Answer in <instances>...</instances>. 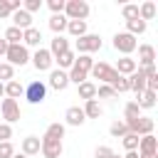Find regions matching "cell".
<instances>
[{
  "label": "cell",
  "mask_w": 158,
  "mask_h": 158,
  "mask_svg": "<svg viewBox=\"0 0 158 158\" xmlns=\"http://www.w3.org/2000/svg\"><path fill=\"white\" fill-rule=\"evenodd\" d=\"M62 15L67 20H84L86 22V17H89V2L86 0H67Z\"/></svg>",
  "instance_id": "cell-1"
},
{
  "label": "cell",
  "mask_w": 158,
  "mask_h": 158,
  "mask_svg": "<svg viewBox=\"0 0 158 158\" xmlns=\"http://www.w3.org/2000/svg\"><path fill=\"white\" fill-rule=\"evenodd\" d=\"M32 106H37V104H42L44 99H47V84L44 81H40V79H35V81H30L27 86H25V94H22Z\"/></svg>",
  "instance_id": "cell-2"
},
{
  "label": "cell",
  "mask_w": 158,
  "mask_h": 158,
  "mask_svg": "<svg viewBox=\"0 0 158 158\" xmlns=\"http://www.w3.org/2000/svg\"><path fill=\"white\" fill-rule=\"evenodd\" d=\"M5 59L10 67H22L30 62V52L25 44H7V52H5Z\"/></svg>",
  "instance_id": "cell-3"
},
{
  "label": "cell",
  "mask_w": 158,
  "mask_h": 158,
  "mask_svg": "<svg viewBox=\"0 0 158 158\" xmlns=\"http://www.w3.org/2000/svg\"><path fill=\"white\" fill-rule=\"evenodd\" d=\"M136 47H138V42H136L133 35H128V32H116V35H114V49L121 52L123 57H131V52H133Z\"/></svg>",
  "instance_id": "cell-4"
},
{
  "label": "cell",
  "mask_w": 158,
  "mask_h": 158,
  "mask_svg": "<svg viewBox=\"0 0 158 158\" xmlns=\"http://www.w3.org/2000/svg\"><path fill=\"white\" fill-rule=\"evenodd\" d=\"M94 79H99L101 84H111L114 79H116V69L111 67V64H106V62H94V67H91V72H89Z\"/></svg>",
  "instance_id": "cell-5"
},
{
  "label": "cell",
  "mask_w": 158,
  "mask_h": 158,
  "mask_svg": "<svg viewBox=\"0 0 158 158\" xmlns=\"http://www.w3.org/2000/svg\"><path fill=\"white\" fill-rule=\"evenodd\" d=\"M40 153H42L44 158H62L64 146H62V141H54V138L42 136V138H40Z\"/></svg>",
  "instance_id": "cell-6"
},
{
  "label": "cell",
  "mask_w": 158,
  "mask_h": 158,
  "mask_svg": "<svg viewBox=\"0 0 158 158\" xmlns=\"http://www.w3.org/2000/svg\"><path fill=\"white\" fill-rule=\"evenodd\" d=\"M77 49L79 54H91V52H99L101 49V37L99 35H84V37H77Z\"/></svg>",
  "instance_id": "cell-7"
},
{
  "label": "cell",
  "mask_w": 158,
  "mask_h": 158,
  "mask_svg": "<svg viewBox=\"0 0 158 158\" xmlns=\"http://www.w3.org/2000/svg\"><path fill=\"white\" fill-rule=\"evenodd\" d=\"M30 59H32V67H35L37 72H52V62H54V59H52L49 49L40 47V49H37V52H35Z\"/></svg>",
  "instance_id": "cell-8"
},
{
  "label": "cell",
  "mask_w": 158,
  "mask_h": 158,
  "mask_svg": "<svg viewBox=\"0 0 158 158\" xmlns=\"http://www.w3.org/2000/svg\"><path fill=\"white\" fill-rule=\"evenodd\" d=\"M0 111H2L5 123H10V126H12L15 121H20V101H15V99H2Z\"/></svg>",
  "instance_id": "cell-9"
},
{
  "label": "cell",
  "mask_w": 158,
  "mask_h": 158,
  "mask_svg": "<svg viewBox=\"0 0 158 158\" xmlns=\"http://www.w3.org/2000/svg\"><path fill=\"white\" fill-rule=\"evenodd\" d=\"M126 79H128V91H133L136 96H141V94L146 91V74H143L141 69H136V72L128 74Z\"/></svg>",
  "instance_id": "cell-10"
},
{
  "label": "cell",
  "mask_w": 158,
  "mask_h": 158,
  "mask_svg": "<svg viewBox=\"0 0 158 158\" xmlns=\"http://www.w3.org/2000/svg\"><path fill=\"white\" fill-rule=\"evenodd\" d=\"M156 62V47L153 44H138V67H148Z\"/></svg>",
  "instance_id": "cell-11"
},
{
  "label": "cell",
  "mask_w": 158,
  "mask_h": 158,
  "mask_svg": "<svg viewBox=\"0 0 158 158\" xmlns=\"http://www.w3.org/2000/svg\"><path fill=\"white\" fill-rule=\"evenodd\" d=\"M49 86L57 89V91H64V89L69 86V77H67V72H62V69H52V72H49Z\"/></svg>",
  "instance_id": "cell-12"
},
{
  "label": "cell",
  "mask_w": 158,
  "mask_h": 158,
  "mask_svg": "<svg viewBox=\"0 0 158 158\" xmlns=\"http://www.w3.org/2000/svg\"><path fill=\"white\" fill-rule=\"evenodd\" d=\"M64 121H67V126H81L86 121V116H84L81 106H69L64 111Z\"/></svg>",
  "instance_id": "cell-13"
},
{
  "label": "cell",
  "mask_w": 158,
  "mask_h": 158,
  "mask_svg": "<svg viewBox=\"0 0 158 158\" xmlns=\"http://www.w3.org/2000/svg\"><path fill=\"white\" fill-rule=\"evenodd\" d=\"M40 42H42V32H40L37 27L22 30V44H25V47H37V49H40Z\"/></svg>",
  "instance_id": "cell-14"
},
{
  "label": "cell",
  "mask_w": 158,
  "mask_h": 158,
  "mask_svg": "<svg viewBox=\"0 0 158 158\" xmlns=\"http://www.w3.org/2000/svg\"><path fill=\"white\" fill-rule=\"evenodd\" d=\"M10 17H12V27H17V30H27V27H32V15L25 12L22 7H20L17 12H12Z\"/></svg>",
  "instance_id": "cell-15"
},
{
  "label": "cell",
  "mask_w": 158,
  "mask_h": 158,
  "mask_svg": "<svg viewBox=\"0 0 158 158\" xmlns=\"http://www.w3.org/2000/svg\"><path fill=\"white\" fill-rule=\"evenodd\" d=\"M67 49H69V40H67L64 35H54V40L49 42V54H52V59L59 57V54L67 52Z\"/></svg>",
  "instance_id": "cell-16"
},
{
  "label": "cell",
  "mask_w": 158,
  "mask_h": 158,
  "mask_svg": "<svg viewBox=\"0 0 158 158\" xmlns=\"http://www.w3.org/2000/svg\"><path fill=\"white\" fill-rule=\"evenodd\" d=\"M138 153H158V138L153 133L138 138Z\"/></svg>",
  "instance_id": "cell-17"
},
{
  "label": "cell",
  "mask_w": 158,
  "mask_h": 158,
  "mask_svg": "<svg viewBox=\"0 0 158 158\" xmlns=\"http://www.w3.org/2000/svg\"><path fill=\"white\" fill-rule=\"evenodd\" d=\"M114 69H116L121 77H128V74H133V72L138 69V64H136V59H131V57H121Z\"/></svg>",
  "instance_id": "cell-18"
},
{
  "label": "cell",
  "mask_w": 158,
  "mask_h": 158,
  "mask_svg": "<svg viewBox=\"0 0 158 158\" xmlns=\"http://www.w3.org/2000/svg\"><path fill=\"white\" fill-rule=\"evenodd\" d=\"M20 148H22V153H25L27 158H30V156H37V153H40V136H27V138H22Z\"/></svg>",
  "instance_id": "cell-19"
},
{
  "label": "cell",
  "mask_w": 158,
  "mask_h": 158,
  "mask_svg": "<svg viewBox=\"0 0 158 158\" xmlns=\"http://www.w3.org/2000/svg\"><path fill=\"white\" fill-rule=\"evenodd\" d=\"M81 111H84V116H86V118H99V116L104 114V109H101V104H99L96 99H89V101H84Z\"/></svg>",
  "instance_id": "cell-20"
},
{
  "label": "cell",
  "mask_w": 158,
  "mask_h": 158,
  "mask_svg": "<svg viewBox=\"0 0 158 158\" xmlns=\"http://www.w3.org/2000/svg\"><path fill=\"white\" fill-rule=\"evenodd\" d=\"M22 94H25V86H22L17 79H12V81L5 84V99H15V101H17Z\"/></svg>",
  "instance_id": "cell-21"
},
{
  "label": "cell",
  "mask_w": 158,
  "mask_h": 158,
  "mask_svg": "<svg viewBox=\"0 0 158 158\" xmlns=\"http://www.w3.org/2000/svg\"><path fill=\"white\" fill-rule=\"evenodd\" d=\"M67 22H69V20H67L64 15H52L47 25H49V30H52L54 35H62V32H67Z\"/></svg>",
  "instance_id": "cell-22"
},
{
  "label": "cell",
  "mask_w": 158,
  "mask_h": 158,
  "mask_svg": "<svg viewBox=\"0 0 158 158\" xmlns=\"http://www.w3.org/2000/svg\"><path fill=\"white\" fill-rule=\"evenodd\" d=\"M146 30H148V22H143L141 17H136V20H128V22H126V32H128V35H133V37L143 35Z\"/></svg>",
  "instance_id": "cell-23"
},
{
  "label": "cell",
  "mask_w": 158,
  "mask_h": 158,
  "mask_svg": "<svg viewBox=\"0 0 158 158\" xmlns=\"http://www.w3.org/2000/svg\"><path fill=\"white\" fill-rule=\"evenodd\" d=\"M74 59H77V54H74L72 49H67V52H62L59 57H54V62L59 64V69H62V72L72 69V67H74Z\"/></svg>",
  "instance_id": "cell-24"
},
{
  "label": "cell",
  "mask_w": 158,
  "mask_h": 158,
  "mask_svg": "<svg viewBox=\"0 0 158 158\" xmlns=\"http://www.w3.org/2000/svg\"><path fill=\"white\" fill-rule=\"evenodd\" d=\"M156 96H158V91H148V89H146L141 96H136V104L141 106V111H143V109H153V106H156Z\"/></svg>",
  "instance_id": "cell-25"
},
{
  "label": "cell",
  "mask_w": 158,
  "mask_h": 158,
  "mask_svg": "<svg viewBox=\"0 0 158 158\" xmlns=\"http://www.w3.org/2000/svg\"><path fill=\"white\" fill-rule=\"evenodd\" d=\"M138 17H141L143 22L153 20V17H156V2H153V0H146L143 5H138Z\"/></svg>",
  "instance_id": "cell-26"
},
{
  "label": "cell",
  "mask_w": 158,
  "mask_h": 158,
  "mask_svg": "<svg viewBox=\"0 0 158 158\" xmlns=\"http://www.w3.org/2000/svg\"><path fill=\"white\" fill-rule=\"evenodd\" d=\"M67 32L72 37H84L86 35V22L84 20H69L67 22Z\"/></svg>",
  "instance_id": "cell-27"
},
{
  "label": "cell",
  "mask_w": 158,
  "mask_h": 158,
  "mask_svg": "<svg viewBox=\"0 0 158 158\" xmlns=\"http://www.w3.org/2000/svg\"><path fill=\"white\" fill-rule=\"evenodd\" d=\"M77 91H79V99H84V101L96 99V84H94V81H84V84H79Z\"/></svg>",
  "instance_id": "cell-28"
},
{
  "label": "cell",
  "mask_w": 158,
  "mask_h": 158,
  "mask_svg": "<svg viewBox=\"0 0 158 158\" xmlns=\"http://www.w3.org/2000/svg\"><path fill=\"white\" fill-rule=\"evenodd\" d=\"M64 131H67V126H64V123H59V121H54V123H49V126H47L44 136H47V138H54V141H62V138H64Z\"/></svg>",
  "instance_id": "cell-29"
},
{
  "label": "cell",
  "mask_w": 158,
  "mask_h": 158,
  "mask_svg": "<svg viewBox=\"0 0 158 158\" xmlns=\"http://www.w3.org/2000/svg\"><path fill=\"white\" fill-rule=\"evenodd\" d=\"M91 67H94L91 54H79V57L74 59V69H79V72H84V74H89V72H91Z\"/></svg>",
  "instance_id": "cell-30"
},
{
  "label": "cell",
  "mask_w": 158,
  "mask_h": 158,
  "mask_svg": "<svg viewBox=\"0 0 158 158\" xmlns=\"http://www.w3.org/2000/svg\"><path fill=\"white\" fill-rule=\"evenodd\" d=\"M153 126H156V121H153V118H148V116H138L136 136H148V133H153Z\"/></svg>",
  "instance_id": "cell-31"
},
{
  "label": "cell",
  "mask_w": 158,
  "mask_h": 158,
  "mask_svg": "<svg viewBox=\"0 0 158 158\" xmlns=\"http://www.w3.org/2000/svg\"><path fill=\"white\" fill-rule=\"evenodd\" d=\"M2 40L7 42V44H22V30H17V27H7L5 30V35H2Z\"/></svg>",
  "instance_id": "cell-32"
},
{
  "label": "cell",
  "mask_w": 158,
  "mask_h": 158,
  "mask_svg": "<svg viewBox=\"0 0 158 158\" xmlns=\"http://www.w3.org/2000/svg\"><path fill=\"white\" fill-rule=\"evenodd\" d=\"M121 17L128 22V20H136L138 17V5L136 2H126L123 7H121Z\"/></svg>",
  "instance_id": "cell-33"
},
{
  "label": "cell",
  "mask_w": 158,
  "mask_h": 158,
  "mask_svg": "<svg viewBox=\"0 0 158 158\" xmlns=\"http://www.w3.org/2000/svg\"><path fill=\"white\" fill-rule=\"evenodd\" d=\"M109 86H111V89L116 91V96H118V94L128 91V79H126V77H121V74H116V79H114V81H111Z\"/></svg>",
  "instance_id": "cell-34"
},
{
  "label": "cell",
  "mask_w": 158,
  "mask_h": 158,
  "mask_svg": "<svg viewBox=\"0 0 158 158\" xmlns=\"http://www.w3.org/2000/svg\"><path fill=\"white\" fill-rule=\"evenodd\" d=\"M12 79H15V67H10L7 62H0V81L7 84V81H12Z\"/></svg>",
  "instance_id": "cell-35"
},
{
  "label": "cell",
  "mask_w": 158,
  "mask_h": 158,
  "mask_svg": "<svg viewBox=\"0 0 158 158\" xmlns=\"http://www.w3.org/2000/svg\"><path fill=\"white\" fill-rule=\"evenodd\" d=\"M109 133H111L114 138H123V136L128 133V128H126V123H123V121H114V123L109 126Z\"/></svg>",
  "instance_id": "cell-36"
},
{
  "label": "cell",
  "mask_w": 158,
  "mask_h": 158,
  "mask_svg": "<svg viewBox=\"0 0 158 158\" xmlns=\"http://www.w3.org/2000/svg\"><path fill=\"white\" fill-rule=\"evenodd\" d=\"M138 138H141V136H136V133H126V136L121 138V143H123L126 151H138Z\"/></svg>",
  "instance_id": "cell-37"
},
{
  "label": "cell",
  "mask_w": 158,
  "mask_h": 158,
  "mask_svg": "<svg viewBox=\"0 0 158 158\" xmlns=\"http://www.w3.org/2000/svg\"><path fill=\"white\" fill-rule=\"evenodd\" d=\"M96 99H116V91L109 84H99L96 86Z\"/></svg>",
  "instance_id": "cell-38"
},
{
  "label": "cell",
  "mask_w": 158,
  "mask_h": 158,
  "mask_svg": "<svg viewBox=\"0 0 158 158\" xmlns=\"http://www.w3.org/2000/svg\"><path fill=\"white\" fill-rule=\"evenodd\" d=\"M136 116H141V106L136 101H128L123 106V118H136Z\"/></svg>",
  "instance_id": "cell-39"
},
{
  "label": "cell",
  "mask_w": 158,
  "mask_h": 158,
  "mask_svg": "<svg viewBox=\"0 0 158 158\" xmlns=\"http://www.w3.org/2000/svg\"><path fill=\"white\" fill-rule=\"evenodd\" d=\"M42 5H44L42 0H25V2H22V10L32 15V12H37V10H42Z\"/></svg>",
  "instance_id": "cell-40"
},
{
  "label": "cell",
  "mask_w": 158,
  "mask_h": 158,
  "mask_svg": "<svg viewBox=\"0 0 158 158\" xmlns=\"http://www.w3.org/2000/svg\"><path fill=\"white\" fill-rule=\"evenodd\" d=\"M64 2L67 0H47V7L52 10V15H62L64 12Z\"/></svg>",
  "instance_id": "cell-41"
},
{
  "label": "cell",
  "mask_w": 158,
  "mask_h": 158,
  "mask_svg": "<svg viewBox=\"0 0 158 158\" xmlns=\"http://www.w3.org/2000/svg\"><path fill=\"white\" fill-rule=\"evenodd\" d=\"M15 156V146L10 141H2L0 143V158H12Z\"/></svg>",
  "instance_id": "cell-42"
},
{
  "label": "cell",
  "mask_w": 158,
  "mask_h": 158,
  "mask_svg": "<svg viewBox=\"0 0 158 158\" xmlns=\"http://www.w3.org/2000/svg\"><path fill=\"white\" fill-rule=\"evenodd\" d=\"M12 138V126L10 123H0V143Z\"/></svg>",
  "instance_id": "cell-43"
},
{
  "label": "cell",
  "mask_w": 158,
  "mask_h": 158,
  "mask_svg": "<svg viewBox=\"0 0 158 158\" xmlns=\"http://www.w3.org/2000/svg\"><path fill=\"white\" fill-rule=\"evenodd\" d=\"M94 156H96V158H111V156H114V148H109V146H99V148L94 151Z\"/></svg>",
  "instance_id": "cell-44"
},
{
  "label": "cell",
  "mask_w": 158,
  "mask_h": 158,
  "mask_svg": "<svg viewBox=\"0 0 158 158\" xmlns=\"http://www.w3.org/2000/svg\"><path fill=\"white\" fill-rule=\"evenodd\" d=\"M10 15H12V10H10L7 0H0V20H5V17H10Z\"/></svg>",
  "instance_id": "cell-45"
},
{
  "label": "cell",
  "mask_w": 158,
  "mask_h": 158,
  "mask_svg": "<svg viewBox=\"0 0 158 158\" xmlns=\"http://www.w3.org/2000/svg\"><path fill=\"white\" fill-rule=\"evenodd\" d=\"M5 52H7V42L0 37V57H5Z\"/></svg>",
  "instance_id": "cell-46"
},
{
  "label": "cell",
  "mask_w": 158,
  "mask_h": 158,
  "mask_svg": "<svg viewBox=\"0 0 158 158\" xmlns=\"http://www.w3.org/2000/svg\"><path fill=\"white\" fill-rule=\"evenodd\" d=\"M121 158H138V151H126V156H121Z\"/></svg>",
  "instance_id": "cell-47"
},
{
  "label": "cell",
  "mask_w": 158,
  "mask_h": 158,
  "mask_svg": "<svg viewBox=\"0 0 158 158\" xmlns=\"http://www.w3.org/2000/svg\"><path fill=\"white\" fill-rule=\"evenodd\" d=\"M138 158H158V153H138Z\"/></svg>",
  "instance_id": "cell-48"
},
{
  "label": "cell",
  "mask_w": 158,
  "mask_h": 158,
  "mask_svg": "<svg viewBox=\"0 0 158 158\" xmlns=\"http://www.w3.org/2000/svg\"><path fill=\"white\" fill-rule=\"evenodd\" d=\"M0 96H5V84L0 81Z\"/></svg>",
  "instance_id": "cell-49"
},
{
  "label": "cell",
  "mask_w": 158,
  "mask_h": 158,
  "mask_svg": "<svg viewBox=\"0 0 158 158\" xmlns=\"http://www.w3.org/2000/svg\"><path fill=\"white\" fill-rule=\"evenodd\" d=\"M12 158H27V156H25V153H15Z\"/></svg>",
  "instance_id": "cell-50"
},
{
  "label": "cell",
  "mask_w": 158,
  "mask_h": 158,
  "mask_svg": "<svg viewBox=\"0 0 158 158\" xmlns=\"http://www.w3.org/2000/svg\"><path fill=\"white\" fill-rule=\"evenodd\" d=\"M111 158H121V156H116V153H114V156H111Z\"/></svg>",
  "instance_id": "cell-51"
}]
</instances>
